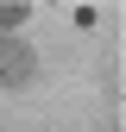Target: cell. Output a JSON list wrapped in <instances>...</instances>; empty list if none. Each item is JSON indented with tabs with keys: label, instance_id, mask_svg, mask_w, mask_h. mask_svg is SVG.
Segmentation results:
<instances>
[{
	"label": "cell",
	"instance_id": "obj_1",
	"mask_svg": "<svg viewBox=\"0 0 126 132\" xmlns=\"http://www.w3.org/2000/svg\"><path fill=\"white\" fill-rule=\"evenodd\" d=\"M38 76V51L13 31V38H0V88H25V82Z\"/></svg>",
	"mask_w": 126,
	"mask_h": 132
},
{
	"label": "cell",
	"instance_id": "obj_2",
	"mask_svg": "<svg viewBox=\"0 0 126 132\" xmlns=\"http://www.w3.org/2000/svg\"><path fill=\"white\" fill-rule=\"evenodd\" d=\"M25 19H32V6H25V0H0V38H13Z\"/></svg>",
	"mask_w": 126,
	"mask_h": 132
}]
</instances>
